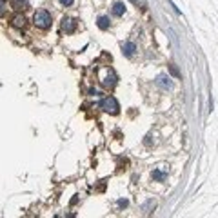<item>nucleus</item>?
<instances>
[{
	"label": "nucleus",
	"instance_id": "obj_1",
	"mask_svg": "<svg viewBox=\"0 0 218 218\" xmlns=\"http://www.w3.org/2000/svg\"><path fill=\"white\" fill-rule=\"evenodd\" d=\"M51 15L46 11V9H38L37 13H35V26L40 27V29H47V27H51Z\"/></svg>",
	"mask_w": 218,
	"mask_h": 218
},
{
	"label": "nucleus",
	"instance_id": "obj_2",
	"mask_svg": "<svg viewBox=\"0 0 218 218\" xmlns=\"http://www.w3.org/2000/svg\"><path fill=\"white\" fill-rule=\"evenodd\" d=\"M100 107L105 111V113H111V115H117L118 113V102L115 100V97H107V98H104L100 102Z\"/></svg>",
	"mask_w": 218,
	"mask_h": 218
},
{
	"label": "nucleus",
	"instance_id": "obj_3",
	"mask_svg": "<svg viewBox=\"0 0 218 218\" xmlns=\"http://www.w3.org/2000/svg\"><path fill=\"white\" fill-rule=\"evenodd\" d=\"M157 84H158L160 87H164V89H171L173 87V82L169 80V77H165V75H158L157 77Z\"/></svg>",
	"mask_w": 218,
	"mask_h": 218
},
{
	"label": "nucleus",
	"instance_id": "obj_4",
	"mask_svg": "<svg viewBox=\"0 0 218 218\" xmlns=\"http://www.w3.org/2000/svg\"><path fill=\"white\" fill-rule=\"evenodd\" d=\"M62 29H64L65 33H73V31H75V20L64 18L62 20Z\"/></svg>",
	"mask_w": 218,
	"mask_h": 218
},
{
	"label": "nucleus",
	"instance_id": "obj_5",
	"mask_svg": "<svg viewBox=\"0 0 218 218\" xmlns=\"http://www.w3.org/2000/svg\"><path fill=\"white\" fill-rule=\"evenodd\" d=\"M122 49H124V55H125V57H133L135 51H137V46H135L133 42H125Z\"/></svg>",
	"mask_w": 218,
	"mask_h": 218
},
{
	"label": "nucleus",
	"instance_id": "obj_6",
	"mask_svg": "<svg viewBox=\"0 0 218 218\" xmlns=\"http://www.w3.org/2000/svg\"><path fill=\"white\" fill-rule=\"evenodd\" d=\"M124 13H125V6H124L122 2H117V4L113 6V15H115V17H122Z\"/></svg>",
	"mask_w": 218,
	"mask_h": 218
},
{
	"label": "nucleus",
	"instance_id": "obj_7",
	"mask_svg": "<svg viewBox=\"0 0 218 218\" xmlns=\"http://www.w3.org/2000/svg\"><path fill=\"white\" fill-rule=\"evenodd\" d=\"M11 6H13L17 11H22V9L27 7V2H26V0H11Z\"/></svg>",
	"mask_w": 218,
	"mask_h": 218
},
{
	"label": "nucleus",
	"instance_id": "obj_8",
	"mask_svg": "<svg viewBox=\"0 0 218 218\" xmlns=\"http://www.w3.org/2000/svg\"><path fill=\"white\" fill-rule=\"evenodd\" d=\"M165 176H167V173L162 171V169H155V171H153V178L157 180V182H164Z\"/></svg>",
	"mask_w": 218,
	"mask_h": 218
},
{
	"label": "nucleus",
	"instance_id": "obj_9",
	"mask_svg": "<svg viewBox=\"0 0 218 218\" xmlns=\"http://www.w3.org/2000/svg\"><path fill=\"white\" fill-rule=\"evenodd\" d=\"M11 22H13V26H15V27H24L26 18H24L22 15H17V17H13V20H11Z\"/></svg>",
	"mask_w": 218,
	"mask_h": 218
},
{
	"label": "nucleus",
	"instance_id": "obj_10",
	"mask_svg": "<svg viewBox=\"0 0 218 218\" xmlns=\"http://www.w3.org/2000/svg\"><path fill=\"white\" fill-rule=\"evenodd\" d=\"M102 82H104V85H105V87H113V85L117 84V77H115V75H111V77L104 78Z\"/></svg>",
	"mask_w": 218,
	"mask_h": 218
},
{
	"label": "nucleus",
	"instance_id": "obj_11",
	"mask_svg": "<svg viewBox=\"0 0 218 218\" xmlns=\"http://www.w3.org/2000/svg\"><path fill=\"white\" fill-rule=\"evenodd\" d=\"M97 24H98L100 29H107V27H109V18H107V17H100Z\"/></svg>",
	"mask_w": 218,
	"mask_h": 218
},
{
	"label": "nucleus",
	"instance_id": "obj_12",
	"mask_svg": "<svg viewBox=\"0 0 218 218\" xmlns=\"http://www.w3.org/2000/svg\"><path fill=\"white\" fill-rule=\"evenodd\" d=\"M169 73H171V75H173L175 78H180V71L176 69V67H175V65H173V64L169 65Z\"/></svg>",
	"mask_w": 218,
	"mask_h": 218
},
{
	"label": "nucleus",
	"instance_id": "obj_13",
	"mask_svg": "<svg viewBox=\"0 0 218 218\" xmlns=\"http://www.w3.org/2000/svg\"><path fill=\"white\" fill-rule=\"evenodd\" d=\"M127 205V200H118V207H125Z\"/></svg>",
	"mask_w": 218,
	"mask_h": 218
},
{
	"label": "nucleus",
	"instance_id": "obj_14",
	"mask_svg": "<svg viewBox=\"0 0 218 218\" xmlns=\"http://www.w3.org/2000/svg\"><path fill=\"white\" fill-rule=\"evenodd\" d=\"M60 2H62V4H64V6H71V4H73V2H75V0H60Z\"/></svg>",
	"mask_w": 218,
	"mask_h": 218
},
{
	"label": "nucleus",
	"instance_id": "obj_15",
	"mask_svg": "<svg viewBox=\"0 0 218 218\" xmlns=\"http://www.w3.org/2000/svg\"><path fill=\"white\" fill-rule=\"evenodd\" d=\"M89 95H95V97H97V95H98V91H97V89H89Z\"/></svg>",
	"mask_w": 218,
	"mask_h": 218
},
{
	"label": "nucleus",
	"instance_id": "obj_16",
	"mask_svg": "<svg viewBox=\"0 0 218 218\" xmlns=\"http://www.w3.org/2000/svg\"><path fill=\"white\" fill-rule=\"evenodd\" d=\"M131 2H133V4H137V2H138V0H131Z\"/></svg>",
	"mask_w": 218,
	"mask_h": 218
}]
</instances>
